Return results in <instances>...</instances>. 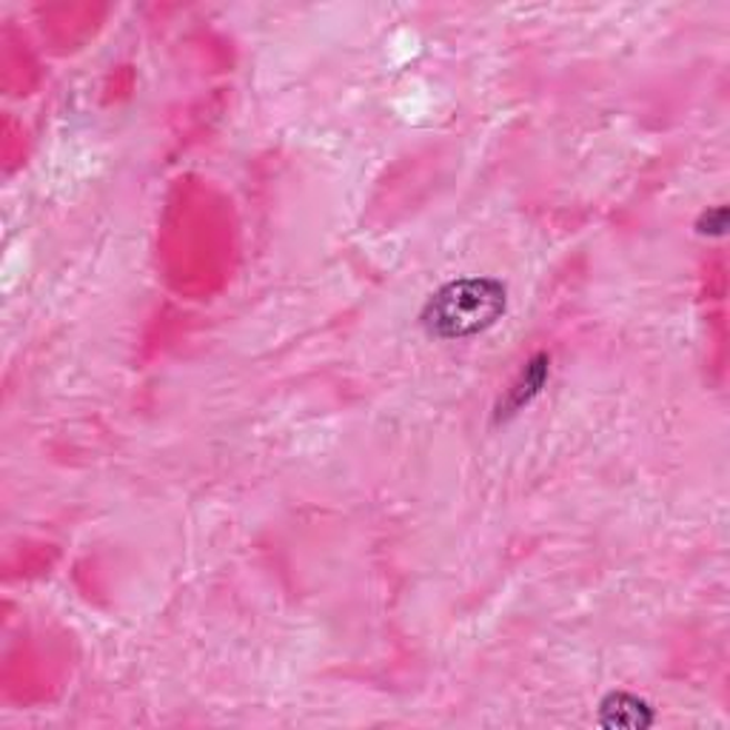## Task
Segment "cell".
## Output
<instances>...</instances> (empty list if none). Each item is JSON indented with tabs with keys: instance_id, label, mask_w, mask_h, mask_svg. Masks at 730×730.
I'll use <instances>...</instances> for the list:
<instances>
[{
	"instance_id": "6da1fadb",
	"label": "cell",
	"mask_w": 730,
	"mask_h": 730,
	"mask_svg": "<svg viewBox=\"0 0 730 730\" xmlns=\"http://www.w3.org/2000/svg\"><path fill=\"white\" fill-rule=\"evenodd\" d=\"M506 314V286L491 277L446 283L422 309V329L437 340H462L491 329Z\"/></svg>"
},
{
	"instance_id": "7a4b0ae2",
	"label": "cell",
	"mask_w": 730,
	"mask_h": 730,
	"mask_svg": "<svg viewBox=\"0 0 730 730\" xmlns=\"http://www.w3.org/2000/svg\"><path fill=\"white\" fill-rule=\"evenodd\" d=\"M599 722L606 728H648L653 722V713L642 699L631 693H611L599 704Z\"/></svg>"
},
{
	"instance_id": "3957f363",
	"label": "cell",
	"mask_w": 730,
	"mask_h": 730,
	"mask_svg": "<svg viewBox=\"0 0 730 730\" xmlns=\"http://www.w3.org/2000/svg\"><path fill=\"white\" fill-rule=\"evenodd\" d=\"M546 357H537L533 362H528L526 374H522L520 386L511 391V400H508V408H522L528 400H531L537 391L542 389V382H546L548 377V366H546Z\"/></svg>"
}]
</instances>
